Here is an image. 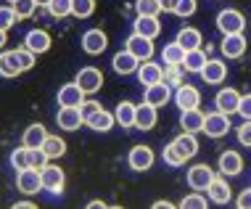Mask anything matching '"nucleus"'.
Returning a JSON list of instances; mask_svg holds the SVG:
<instances>
[{
	"label": "nucleus",
	"instance_id": "f257e3e1",
	"mask_svg": "<svg viewBox=\"0 0 251 209\" xmlns=\"http://www.w3.org/2000/svg\"><path fill=\"white\" fill-rule=\"evenodd\" d=\"M243 26H246V19L238 8H225L217 13V29L222 35H241Z\"/></svg>",
	"mask_w": 251,
	"mask_h": 209
},
{
	"label": "nucleus",
	"instance_id": "f03ea898",
	"mask_svg": "<svg viewBox=\"0 0 251 209\" xmlns=\"http://www.w3.org/2000/svg\"><path fill=\"white\" fill-rule=\"evenodd\" d=\"M217 178L214 170L209 164H193L191 170H188V185H191V191H206L209 185H212V180Z\"/></svg>",
	"mask_w": 251,
	"mask_h": 209
},
{
	"label": "nucleus",
	"instance_id": "7ed1b4c3",
	"mask_svg": "<svg viewBox=\"0 0 251 209\" xmlns=\"http://www.w3.org/2000/svg\"><path fill=\"white\" fill-rule=\"evenodd\" d=\"M175 106H177L180 111H188V109H199L201 106V90L193 85H180L177 90H175Z\"/></svg>",
	"mask_w": 251,
	"mask_h": 209
},
{
	"label": "nucleus",
	"instance_id": "20e7f679",
	"mask_svg": "<svg viewBox=\"0 0 251 209\" xmlns=\"http://www.w3.org/2000/svg\"><path fill=\"white\" fill-rule=\"evenodd\" d=\"M127 161H130V167H132L135 172H146V170H151V167H153L156 154H153L151 146H132Z\"/></svg>",
	"mask_w": 251,
	"mask_h": 209
},
{
	"label": "nucleus",
	"instance_id": "39448f33",
	"mask_svg": "<svg viewBox=\"0 0 251 209\" xmlns=\"http://www.w3.org/2000/svg\"><path fill=\"white\" fill-rule=\"evenodd\" d=\"M82 90L87 93V96H93V93H98L100 87H103V74H100V69H96V66H85V69L77 72V79H74Z\"/></svg>",
	"mask_w": 251,
	"mask_h": 209
},
{
	"label": "nucleus",
	"instance_id": "423d86ee",
	"mask_svg": "<svg viewBox=\"0 0 251 209\" xmlns=\"http://www.w3.org/2000/svg\"><path fill=\"white\" fill-rule=\"evenodd\" d=\"M230 117L222 111H214V114H206V119H203V132H206L209 138H222L230 132Z\"/></svg>",
	"mask_w": 251,
	"mask_h": 209
},
{
	"label": "nucleus",
	"instance_id": "0eeeda50",
	"mask_svg": "<svg viewBox=\"0 0 251 209\" xmlns=\"http://www.w3.org/2000/svg\"><path fill=\"white\" fill-rule=\"evenodd\" d=\"M56 122H58L61 130L74 132V130H79V125H85V117H82V111H79V106H61L58 114H56Z\"/></svg>",
	"mask_w": 251,
	"mask_h": 209
},
{
	"label": "nucleus",
	"instance_id": "6e6552de",
	"mask_svg": "<svg viewBox=\"0 0 251 209\" xmlns=\"http://www.w3.org/2000/svg\"><path fill=\"white\" fill-rule=\"evenodd\" d=\"M16 185L24 196H35V193L43 191V178H40V170H22L16 175Z\"/></svg>",
	"mask_w": 251,
	"mask_h": 209
},
{
	"label": "nucleus",
	"instance_id": "1a4fd4ad",
	"mask_svg": "<svg viewBox=\"0 0 251 209\" xmlns=\"http://www.w3.org/2000/svg\"><path fill=\"white\" fill-rule=\"evenodd\" d=\"M214 106H217V111H222V114H238V106H241V93L235 90V87H222L220 93H217V98H214Z\"/></svg>",
	"mask_w": 251,
	"mask_h": 209
},
{
	"label": "nucleus",
	"instance_id": "9d476101",
	"mask_svg": "<svg viewBox=\"0 0 251 209\" xmlns=\"http://www.w3.org/2000/svg\"><path fill=\"white\" fill-rule=\"evenodd\" d=\"M108 48V37L103 29H87L82 35V51L87 56H100Z\"/></svg>",
	"mask_w": 251,
	"mask_h": 209
},
{
	"label": "nucleus",
	"instance_id": "9b49d317",
	"mask_svg": "<svg viewBox=\"0 0 251 209\" xmlns=\"http://www.w3.org/2000/svg\"><path fill=\"white\" fill-rule=\"evenodd\" d=\"M217 170L225 178H235V175L243 172V157L238 151H222L220 159H217Z\"/></svg>",
	"mask_w": 251,
	"mask_h": 209
},
{
	"label": "nucleus",
	"instance_id": "f8f14e48",
	"mask_svg": "<svg viewBox=\"0 0 251 209\" xmlns=\"http://www.w3.org/2000/svg\"><path fill=\"white\" fill-rule=\"evenodd\" d=\"M40 178H43V191H50V193H61V191H64L66 175H64L61 167L48 164L45 170H40Z\"/></svg>",
	"mask_w": 251,
	"mask_h": 209
},
{
	"label": "nucleus",
	"instance_id": "ddd939ff",
	"mask_svg": "<svg viewBox=\"0 0 251 209\" xmlns=\"http://www.w3.org/2000/svg\"><path fill=\"white\" fill-rule=\"evenodd\" d=\"M246 48H249V40L243 37V32L241 35H222L220 51L225 58H241L243 53H246Z\"/></svg>",
	"mask_w": 251,
	"mask_h": 209
},
{
	"label": "nucleus",
	"instance_id": "4468645a",
	"mask_svg": "<svg viewBox=\"0 0 251 209\" xmlns=\"http://www.w3.org/2000/svg\"><path fill=\"white\" fill-rule=\"evenodd\" d=\"M138 79H140V85H159V82H164V69H161V64H156V61H140L138 66Z\"/></svg>",
	"mask_w": 251,
	"mask_h": 209
},
{
	"label": "nucleus",
	"instance_id": "2eb2a0df",
	"mask_svg": "<svg viewBox=\"0 0 251 209\" xmlns=\"http://www.w3.org/2000/svg\"><path fill=\"white\" fill-rule=\"evenodd\" d=\"M50 35L45 29H29L26 32V37H24V48L26 51H32L35 56H40V53H48L50 51Z\"/></svg>",
	"mask_w": 251,
	"mask_h": 209
},
{
	"label": "nucleus",
	"instance_id": "dca6fc26",
	"mask_svg": "<svg viewBox=\"0 0 251 209\" xmlns=\"http://www.w3.org/2000/svg\"><path fill=\"white\" fill-rule=\"evenodd\" d=\"M85 96L87 93L77 82H66V85L58 87V106H82L87 101Z\"/></svg>",
	"mask_w": 251,
	"mask_h": 209
},
{
	"label": "nucleus",
	"instance_id": "f3484780",
	"mask_svg": "<svg viewBox=\"0 0 251 209\" xmlns=\"http://www.w3.org/2000/svg\"><path fill=\"white\" fill-rule=\"evenodd\" d=\"M127 51L132 53L138 61H148V58L153 56V40H148V37H140V35H132L127 37Z\"/></svg>",
	"mask_w": 251,
	"mask_h": 209
},
{
	"label": "nucleus",
	"instance_id": "a211bd4d",
	"mask_svg": "<svg viewBox=\"0 0 251 209\" xmlns=\"http://www.w3.org/2000/svg\"><path fill=\"white\" fill-rule=\"evenodd\" d=\"M225 77H227V64H222L220 58H209L206 66L201 69V79L206 85H220L225 82Z\"/></svg>",
	"mask_w": 251,
	"mask_h": 209
},
{
	"label": "nucleus",
	"instance_id": "6ab92c4d",
	"mask_svg": "<svg viewBox=\"0 0 251 209\" xmlns=\"http://www.w3.org/2000/svg\"><path fill=\"white\" fill-rule=\"evenodd\" d=\"M143 101L159 109V106H167L169 101H172V90H169V85H167V82L148 85V87H146V93H143Z\"/></svg>",
	"mask_w": 251,
	"mask_h": 209
},
{
	"label": "nucleus",
	"instance_id": "aec40b11",
	"mask_svg": "<svg viewBox=\"0 0 251 209\" xmlns=\"http://www.w3.org/2000/svg\"><path fill=\"white\" fill-rule=\"evenodd\" d=\"M206 196H209V201H214V204H230V199H233V188L227 185L225 178H214L212 185L206 188Z\"/></svg>",
	"mask_w": 251,
	"mask_h": 209
},
{
	"label": "nucleus",
	"instance_id": "412c9836",
	"mask_svg": "<svg viewBox=\"0 0 251 209\" xmlns=\"http://www.w3.org/2000/svg\"><path fill=\"white\" fill-rule=\"evenodd\" d=\"M203 119H206V114H203L201 109H188L180 114V127L182 132H203Z\"/></svg>",
	"mask_w": 251,
	"mask_h": 209
},
{
	"label": "nucleus",
	"instance_id": "4be33fe9",
	"mask_svg": "<svg viewBox=\"0 0 251 209\" xmlns=\"http://www.w3.org/2000/svg\"><path fill=\"white\" fill-rule=\"evenodd\" d=\"M172 146L177 148V154H180V157L185 159V161L193 159L196 154H199V140H196L193 132H180V135L172 140Z\"/></svg>",
	"mask_w": 251,
	"mask_h": 209
},
{
	"label": "nucleus",
	"instance_id": "5701e85b",
	"mask_svg": "<svg viewBox=\"0 0 251 209\" xmlns=\"http://www.w3.org/2000/svg\"><path fill=\"white\" fill-rule=\"evenodd\" d=\"M159 32H161L159 16H138V19H135V35L156 40V37H159Z\"/></svg>",
	"mask_w": 251,
	"mask_h": 209
},
{
	"label": "nucleus",
	"instance_id": "b1692460",
	"mask_svg": "<svg viewBox=\"0 0 251 209\" xmlns=\"http://www.w3.org/2000/svg\"><path fill=\"white\" fill-rule=\"evenodd\" d=\"M156 119H159V114H156V106L151 104H140L138 111H135V127L138 130H153L156 127Z\"/></svg>",
	"mask_w": 251,
	"mask_h": 209
},
{
	"label": "nucleus",
	"instance_id": "393cba45",
	"mask_svg": "<svg viewBox=\"0 0 251 209\" xmlns=\"http://www.w3.org/2000/svg\"><path fill=\"white\" fill-rule=\"evenodd\" d=\"M111 66H114V72H117V74H132V72H138L140 61L125 48V51H119L117 56L111 58Z\"/></svg>",
	"mask_w": 251,
	"mask_h": 209
},
{
	"label": "nucleus",
	"instance_id": "a878e982",
	"mask_svg": "<svg viewBox=\"0 0 251 209\" xmlns=\"http://www.w3.org/2000/svg\"><path fill=\"white\" fill-rule=\"evenodd\" d=\"M45 138H48V130H45V125L35 122V125H29V127L24 130V135H22V146H26V148H43Z\"/></svg>",
	"mask_w": 251,
	"mask_h": 209
},
{
	"label": "nucleus",
	"instance_id": "bb28decb",
	"mask_svg": "<svg viewBox=\"0 0 251 209\" xmlns=\"http://www.w3.org/2000/svg\"><path fill=\"white\" fill-rule=\"evenodd\" d=\"M185 48L175 40V43H167L164 51H161V64L164 66H182V61H185Z\"/></svg>",
	"mask_w": 251,
	"mask_h": 209
},
{
	"label": "nucleus",
	"instance_id": "cd10ccee",
	"mask_svg": "<svg viewBox=\"0 0 251 209\" xmlns=\"http://www.w3.org/2000/svg\"><path fill=\"white\" fill-rule=\"evenodd\" d=\"M90 130H96V132H108L114 125H117V119H114V111H106V109H100V111H96L90 119L85 122Z\"/></svg>",
	"mask_w": 251,
	"mask_h": 209
},
{
	"label": "nucleus",
	"instance_id": "c85d7f7f",
	"mask_svg": "<svg viewBox=\"0 0 251 209\" xmlns=\"http://www.w3.org/2000/svg\"><path fill=\"white\" fill-rule=\"evenodd\" d=\"M135 111H138V106L132 101H122V104H117V109H114V119L122 127H135Z\"/></svg>",
	"mask_w": 251,
	"mask_h": 209
},
{
	"label": "nucleus",
	"instance_id": "c756f323",
	"mask_svg": "<svg viewBox=\"0 0 251 209\" xmlns=\"http://www.w3.org/2000/svg\"><path fill=\"white\" fill-rule=\"evenodd\" d=\"M22 66H19L16 51H3L0 53V77H19Z\"/></svg>",
	"mask_w": 251,
	"mask_h": 209
},
{
	"label": "nucleus",
	"instance_id": "7c9ffc66",
	"mask_svg": "<svg viewBox=\"0 0 251 209\" xmlns=\"http://www.w3.org/2000/svg\"><path fill=\"white\" fill-rule=\"evenodd\" d=\"M177 43L185 51H199L201 48V32L196 29V26H182L177 32Z\"/></svg>",
	"mask_w": 251,
	"mask_h": 209
},
{
	"label": "nucleus",
	"instance_id": "2f4dec72",
	"mask_svg": "<svg viewBox=\"0 0 251 209\" xmlns=\"http://www.w3.org/2000/svg\"><path fill=\"white\" fill-rule=\"evenodd\" d=\"M206 53H203L201 48L199 51H188L185 53V61H182V69L185 72H191V74H201V69L206 66Z\"/></svg>",
	"mask_w": 251,
	"mask_h": 209
},
{
	"label": "nucleus",
	"instance_id": "473e14b6",
	"mask_svg": "<svg viewBox=\"0 0 251 209\" xmlns=\"http://www.w3.org/2000/svg\"><path fill=\"white\" fill-rule=\"evenodd\" d=\"M43 151L48 154V159L64 157V154H66V140L58 138V135H48V138H45V143H43Z\"/></svg>",
	"mask_w": 251,
	"mask_h": 209
},
{
	"label": "nucleus",
	"instance_id": "72a5a7b5",
	"mask_svg": "<svg viewBox=\"0 0 251 209\" xmlns=\"http://www.w3.org/2000/svg\"><path fill=\"white\" fill-rule=\"evenodd\" d=\"M11 167L13 170H29V148L22 146V148H13L11 151Z\"/></svg>",
	"mask_w": 251,
	"mask_h": 209
},
{
	"label": "nucleus",
	"instance_id": "f704fd0d",
	"mask_svg": "<svg viewBox=\"0 0 251 209\" xmlns=\"http://www.w3.org/2000/svg\"><path fill=\"white\" fill-rule=\"evenodd\" d=\"M93 11H96V0H72V16L87 19L93 16Z\"/></svg>",
	"mask_w": 251,
	"mask_h": 209
},
{
	"label": "nucleus",
	"instance_id": "c9c22d12",
	"mask_svg": "<svg viewBox=\"0 0 251 209\" xmlns=\"http://www.w3.org/2000/svg\"><path fill=\"white\" fill-rule=\"evenodd\" d=\"M45 8H48V13L53 19H64V16L72 13V0H50Z\"/></svg>",
	"mask_w": 251,
	"mask_h": 209
},
{
	"label": "nucleus",
	"instance_id": "e433bc0d",
	"mask_svg": "<svg viewBox=\"0 0 251 209\" xmlns=\"http://www.w3.org/2000/svg\"><path fill=\"white\" fill-rule=\"evenodd\" d=\"M135 11H138V16H159L161 3L159 0H138V3H135Z\"/></svg>",
	"mask_w": 251,
	"mask_h": 209
},
{
	"label": "nucleus",
	"instance_id": "4c0bfd02",
	"mask_svg": "<svg viewBox=\"0 0 251 209\" xmlns=\"http://www.w3.org/2000/svg\"><path fill=\"white\" fill-rule=\"evenodd\" d=\"M177 209H209V204H206V199H203L201 193L196 191V193H188V196H182V201L177 204Z\"/></svg>",
	"mask_w": 251,
	"mask_h": 209
},
{
	"label": "nucleus",
	"instance_id": "58836bf2",
	"mask_svg": "<svg viewBox=\"0 0 251 209\" xmlns=\"http://www.w3.org/2000/svg\"><path fill=\"white\" fill-rule=\"evenodd\" d=\"M48 164H50V159L43 148H29V167L32 170H45Z\"/></svg>",
	"mask_w": 251,
	"mask_h": 209
},
{
	"label": "nucleus",
	"instance_id": "ea45409f",
	"mask_svg": "<svg viewBox=\"0 0 251 209\" xmlns=\"http://www.w3.org/2000/svg\"><path fill=\"white\" fill-rule=\"evenodd\" d=\"M11 5H13V11H16L19 19H29L32 13H35V8H37L35 0H13Z\"/></svg>",
	"mask_w": 251,
	"mask_h": 209
},
{
	"label": "nucleus",
	"instance_id": "a19ab883",
	"mask_svg": "<svg viewBox=\"0 0 251 209\" xmlns=\"http://www.w3.org/2000/svg\"><path fill=\"white\" fill-rule=\"evenodd\" d=\"M16 22H19V16H16V11H13V5H3V8H0V29L8 32Z\"/></svg>",
	"mask_w": 251,
	"mask_h": 209
},
{
	"label": "nucleus",
	"instance_id": "79ce46f5",
	"mask_svg": "<svg viewBox=\"0 0 251 209\" xmlns=\"http://www.w3.org/2000/svg\"><path fill=\"white\" fill-rule=\"evenodd\" d=\"M161 159H164V164H169V167H182V164H185V159L180 157L177 148H175L172 143L164 146V154H161Z\"/></svg>",
	"mask_w": 251,
	"mask_h": 209
},
{
	"label": "nucleus",
	"instance_id": "37998d69",
	"mask_svg": "<svg viewBox=\"0 0 251 209\" xmlns=\"http://www.w3.org/2000/svg\"><path fill=\"white\" fill-rule=\"evenodd\" d=\"M16 58H19V66H22V72H29L32 66H35V53L26 51V48H19V51H16Z\"/></svg>",
	"mask_w": 251,
	"mask_h": 209
},
{
	"label": "nucleus",
	"instance_id": "c03bdc74",
	"mask_svg": "<svg viewBox=\"0 0 251 209\" xmlns=\"http://www.w3.org/2000/svg\"><path fill=\"white\" fill-rule=\"evenodd\" d=\"M196 0H180L177 3V8H175V13H177V16H182V19H188V16H193L196 13Z\"/></svg>",
	"mask_w": 251,
	"mask_h": 209
},
{
	"label": "nucleus",
	"instance_id": "a18cd8bd",
	"mask_svg": "<svg viewBox=\"0 0 251 209\" xmlns=\"http://www.w3.org/2000/svg\"><path fill=\"white\" fill-rule=\"evenodd\" d=\"M238 143L251 148V119H243V125L238 127Z\"/></svg>",
	"mask_w": 251,
	"mask_h": 209
},
{
	"label": "nucleus",
	"instance_id": "49530a36",
	"mask_svg": "<svg viewBox=\"0 0 251 209\" xmlns=\"http://www.w3.org/2000/svg\"><path fill=\"white\" fill-rule=\"evenodd\" d=\"M79 111H82V117H85V122H87V119H90L96 111H100V104H98V101H85V104L79 106Z\"/></svg>",
	"mask_w": 251,
	"mask_h": 209
},
{
	"label": "nucleus",
	"instance_id": "de8ad7c7",
	"mask_svg": "<svg viewBox=\"0 0 251 209\" xmlns=\"http://www.w3.org/2000/svg\"><path fill=\"white\" fill-rule=\"evenodd\" d=\"M238 114L243 119H251V93L241 96V106H238Z\"/></svg>",
	"mask_w": 251,
	"mask_h": 209
},
{
	"label": "nucleus",
	"instance_id": "09e8293b",
	"mask_svg": "<svg viewBox=\"0 0 251 209\" xmlns=\"http://www.w3.org/2000/svg\"><path fill=\"white\" fill-rule=\"evenodd\" d=\"M235 207H238V209H251V188H246V191L238 193V201H235Z\"/></svg>",
	"mask_w": 251,
	"mask_h": 209
},
{
	"label": "nucleus",
	"instance_id": "8fccbe9b",
	"mask_svg": "<svg viewBox=\"0 0 251 209\" xmlns=\"http://www.w3.org/2000/svg\"><path fill=\"white\" fill-rule=\"evenodd\" d=\"M159 3H161V11H172L175 13V8H177L180 0H159Z\"/></svg>",
	"mask_w": 251,
	"mask_h": 209
},
{
	"label": "nucleus",
	"instance_id": "3c124183",
	"mask_svg": "<svg viewBox=\"0 0 251 209\" xmlns=\"http://www.w3.org/2000/svg\"><path fill=\"white\" fill-rule=\"evenodd\" d=\"M151 209H177V204H172V201H153Z\"/></svg>",
	"mask_w": 251,
	"mask_h": 209
},
{
	"label": "nucleus",
	"instance_id": "603ef678",
	"mask_svg": "<svg viewBox=\"0 0 251 209\" xmlns=\"http://www.w3.org/2000/svg\"><path fill=\"white\" fill-rule=\"evenodd\" d=\"M11 209H37V204H32V201H16Z\"/></svg>",
	"mask_w": 251,
	"mask_h": 209
},
{
	"label": "nucleus",
	"instance_id": "864d4df0",
	"mask_svg": "<svg viewBox=\"0 0 251 209\" xmlns=\"http://www.w3.org/2000/svg\"><path fill=\"white\" fill-rule=\"evenodd\" d=\"M85 209H108V204H103L100 199H96V201H90V204H87Z\"/></svg>",
	"mask_w": 251,
	"mask_h": 209
},
{
	"label": "nucleus",
	"instance_id": "5fc2aeb1",
	"mask_svg": "<svg viewBox=\"0 0 251 209\" xmlns=\"http://www.w3.org/2000/svg\"><path fill=\"white\" fill-rule=\"evenodd\" d=\"M5 43H8V37H5V32L0 29V53H3V48H5Z\"/></svg>",
	"mask_w": 251,
	"mask_h": 209
},
{
	"label": "nucleus",
	"instance_id": "6e6d98bb",
	"mask_svg": "<svg viewBox=\"0 0 251 209\" xmlns=\"http://www.w3.org/2000/svg\"><path fill=\"white\" fill-rule=\"evenodd\" d=\"M35 3H37V5H48L50 0H35Z\"/></svg>",
	"mask_w": 251,
	"mask_h": 209
},
{
	"label": "nucleus",
	"instance_id": "4d7b16f0",
	"mask_svg": "<svg viewBox=\"0 0 251 209\" xmlns=\"http://www.w3.org/2000/svg\"><path fill=\"white\" fill-rule=\"evenodd\" d=\"M108 209H125V207H108Z\"/></svg>",
	"mask_w": 251,
	"mask_h": 209
},
{
	"label": "nucleus",
	"instance_id": "13d9d810",
	"mask_svg": "<svg viewBox=\"0 0 251 209\" xmlns=\"http://www.w3.org/2000/svg\"><path fill=\"white\" fill-rule=\"evenodd\" d=\"M8 3H13V0H8Z\"/></svg>",
	"mask_w": 251,
	"mask_h": 209
},
{
	"label": "nucleus",
	"instance_id": "bf43d9fd",
	"mask_svg": "<svg viewBox=\"0 0 251 209\" xmlns=\"http://www.w3.org/2000/svg\"><path fill=\"white\" fill-rule=\"evenodd\" d=\"M235 209H238V207H235Z\"/></svg>",
	"mask_w": 251,
	"mask_h": 209
}]
</instances>
